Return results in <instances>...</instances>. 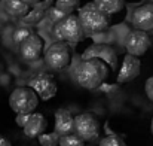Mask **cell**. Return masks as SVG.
Listing matches in <instances>:
<instances>
[{
  "instance_id": "16",
  "label": "cell",
  "mask_w": 153,
  "mask_h": 146,
  "mask_svg": "<svg viewBox=\"0 0 153 146\" xmlns=\"http://www.w3.org/2000/svg\"><path fill=\"white\" fill-rule=\"evenodd\" d=\"M94 4L105 15H113L125 7V0H94Z\"/></svg>"
},
{
  "instance_id": "26",
  "label": "cell",
  "mask_w": 153,
  "mask_h": 146,
  "mask_svg": "<svg viewBox=\"0 0 153 146\" xmlns=\"http://www.w3.org/2000/svg\"><path fill=\"white\" fill-rule=\"evenodd\" d=\"M0 146H12V143H10L4 136H1V134H0Z\"/></svg>"
},
{
  "instance_id": "15",
  "label": "cell",
  "mask_w": 153,
  "mask_h": 146,
  "mask_svg": "<svg viewBox=\"0 0 153 146\" xmlns=\"http://www.w3.org/2000/svg\"><path fill=\"white\" fill-rule=\"evenodd\" d=\"M53 0H43V1H39L37 4H34V7L31 10H28V13L24 16L22 22L27 24V25H33V24H37L40 22L45 16H46V12L48 9L52 6Z\"/></svg>"
},
{
  "instance_id": "19",
  "label": "cell",
  "mask_w": 153,
  "mask_h": 146,
  "mask_svg": "<svg viewBox=\"0 0 153 146\" xmlns=\"http://www.w3.org/2000/svg\"><path fill=\"white\" fill-rule=\"evenodd\" d=\"M37 139L42 146H58V143H59V136L55 131L53 133H43Z\"/></svg>"
},
{
  "instance_id": "2",
  "label": "cell",
  "mask_w": 153,
  "mask_h": 146,
  "mask_svg": "<svg viewBox=\"0 0 153 146\" xmlns=\"http://www.w3.org/2000/svg\"><path fill=\"white\" fill-rule=\"evenodd\" d=\"M77 18H79V22L82 25L85 36L100 34L104 30H107V27L110 25L108 15L102 13L94 3H88V4L79 7Z\"/></svg>"
},
{
  "instance_id": "7",
  "label": "cell",
  "mask_w": 153,
  "mask_h": 146,
  "mask_svg": "<svg viewBox=\"0 0 153 146\" xmlns=\"http://www.w3.org/2000/svg\"><path fill=\"white\" fill-rule=\"evenodd\" d=\"M45 61L53 70H64L70 64V49L64 42H55L45 52Z\"/></svg>"
},
{
  "instance_id": "11",
  "label": "cell",
  "mask_w": 153,
  "mask_h": 146,
  "mask_svg": "<svg viewBox=\"0 0 153 146\" xmlns=\"http://www.w3.org/2000/svg\"><path fill=\"white\" fill-rule=\"evenodd\" d=\"M140 70H141L140 58L126 54L125 58H123V63H122V66L119 69V73H117V82L119 84H125V82L134 81L140 75Z\"/></svg>"
},
{
  "instance_id": "28",
  "label": "cell",
  "mask_w": 153,
  "mask_h": 146,
  "mask_svg": "<svg viewBox=\"0 0 153 146\" xmlns=\"http://www.w3.org/2000/svg\"><path fill=\"white\" fill-rule=\"evenodd\" d=\"M150 128H152V134H153V119H152V125H150Z\"/></svg>"
},
{
  "instance_id": "17",
  "label": "cell",
  "mask_w": 153,
  "mask_h": 146,
  "mask_svg": "<svg viewBox=\"0 0 153 146\" xmlns=\"http://www.w3.org/2000/svg\"><path fill=\"white\" fill-rule=\"evenodd\" d=\"M4 10L12 16H25L30 10V6L21 0H3Z\"/></svg>"
},
{
  "instance_id": "21",
  "label": "cell",
  "mask_w": 153,
  "mask_h": 146,
  "mask_svg": "<svg viewBox=\"0 0 153 146\" xmlns=\"http://www.w3.org/2000/svg\"><path fill=\"white\" fill-rule=\"evenodd\" d=\"M58 146H85V142L79 139L76 134H67V136L59 137Z\"/></svg>"
},
{
  "instance_id": "23",
  "label": "cell",
  "mask_w": 153,
  "mask_h": 146,
  "mask_svg": "<svg viewBox=\"0 0 153 146\" xmlns=\"http://www.w3.org/2000/svg\"><path fill=\"white\" fill-rule=\"evenodd\" d=\"M65 16H67V15H64L62 12H59L56 7L51 6V7L48 9V12H46V16H45V18H48V19H49V22L55 25V24L61 22V21H62Z\"/></svg>"
},
{
  "instance_id": "24",
  "label": "cell",
  "mask_w": 153,
  "mask_h": 146,
  "mask_svg": "<svg viewBox=\"0 0 153 146\" xmlns=\"http://www.w3.org/2000/svg\"><path fill=\"white\" fill-rule=\"evenodd\" d=\"M144 91H146V96L147 98L153 101V76H150L147 81H146V84H144Z\"/></svg>"
},
{
  "instance_id": "3",
  "label": "cell",
  "mask_w": 153,
  "mask_h": 146,
  "mask_svg": "<svg viewBox=\"0 0 153 146\" xmlns=\"http://www.w3.org/2000/svg\"><path fill=\"white\" fill-rule=\"evenodd\" d=\"M39 104V97L30 87H18L9 96V106L16 115H31Z\"/></svg>"
},
{
  "instance_id": "10",
  "label": "cell",
  "mask_w": 153,
  "mask_h": 146,
  "mask_svg": "<svg viewBox=\"0 0 153 146\" xmlns=\"http://www.w3.org/2000/svg\"><path fill=\"white\" fill-rule=\"evenodd\" d=\"M131 21L135 30L146 31V33L153 30V3H147L137 7L132 13Z\"/></svg>"
},
{
  "instance_id": "25",
  "label": "cell",
  "mask_w": 153,
  "mask_h": 146,
  "mask_svg": "<svg viewBox=\"0 0 153 146\" xmlns=\"http://www.w3.org/2000/svg\"><path fill=\"white\" fill-rule=\"evenodd\" d=\"M28 118H30V115H16V118H15V122H16L19 127H24V125L27 124Z\"/></svg>"
},
{
  "instance_id": "12",
  "label": "cell",
  "mask_w": 153,
  "mask_h": 146,
  "mask_svg": "<svg viewBox=\"0 0 153 146\" xmlns=\"http://www.w3.org/2000/svg\"><path fill=\"white\" fill-rule=\"evenodd\" d=\"M42 48H43L42 39L36 33H33L19 45V54L25 61H36L42 55Z\"/></svg>"
},
{
  "instance_id": "18",
  "label": "cell",
  "mask_w": 153,
  "mask_h": 146,
  "mask_svg": "<svg viewBox=\"0 0 153 146\" xmlns=\"http://www.w3.org/2000/svg\"><path fill=\"white\" fill-rule=\"evenodd\" d=\"M79 4L80 0H56L53 7H56L64 15H71L76 9H79Z\"/></svg>"
},
{
  "instance_id": "27",
  "label": "cell",
  "mask_w": 153,
  "mask_h": 146,
  "mask_svg": "<svg viewBox=\"0 0 153 146\" xmlns=\"http://www.w3.org/2000/svg\"><path fill=\"white\" fill-rule=\"evenodd\" d=\"M21 1H24L25 4L31 6V4H37V3H39V1H42V0H21Z\"/></svg>"
},
{
  "instance_id": "20",
  "label": "cell",
  "mask_w": 153,
  "mask_h": 146,
  "mask_svg": "<svg viewBox=\"0 0 153 146\" xmlns=\"http://www.w3.org/2000/svg\"><path fill=\"white\" fill-rule=\"evenodd\" d=\"M30 34H33V30H31V28H28V27H18V28L13 31L12 39H13V42H15L16 45H21Z\"/></svg>"
},
{
  "instance_id": "6",
  "label": "cell",
  "mask_w": 153,
  "mask_h": 146,
  "mask_svg": "<svg viewBox=\"0 0 153 146\" xmlns=\"http://www.w3.org/2000/svg\"><path fill=\"white\" fill-rule=\"evenodd\" d=\"M86 60H101L104 64L110 66L111 70H114L117 66V55L114 49L107 43H94L88 46L82 54V61Z\"/></svg>"
},
{
  "instance_id": "9",
  "label": "cell",
  "mask_w": 153,
  "mask_h": 146,
  "mask_svg": "<svg viewBox=\"0 0 153 146\" xmlns=\"http://www.w3.org/2000/svg\"><path fill=\"white\" fill-rule=\"evenodd\" d=\"M30 88L42 100H51L56 94V82L49 73H39L30 81Z\"/></svg>"
},
{
  "instance_id": "14",
  "label": "cell",
  "mask_w": 153,
  "mask_h": 146,
  "mask_svg": "<svg viewBox=\"0 0 153 146\" xmlns=\"http://www.w3.org/2000/svg\"><path fill=\"white\" fill-rule=\"evenodd\" d=\"M73 119L74 116L67 109H59L55 113V133L61 136L73 134Z\"/></svg>"
},
{
  "instance_id": "13",
  "label": "cell",
  "mask_w": 153,
  "mask_h": 146,
  "mask_svg": "<svg viewBox=\"0 0 153 146\" xmlns=\"http://www.w3.org/2000/svg\"><path fill=\"white\" fill-rule=\"evenodd\" d=\"M46 127H48V121H46V118L42 113H31L28 121H27V124L22 128H24V134L27 137L34 139V137L42 136L45 133Z\"/></svg>"
},
{
  "instance_id": "4",
  "label": "cell",
  "mask_w": 153,
  "mask_h": 146,
  "mask_svg": "<svg viewBox=\"0 0 153 146\" xmlns=\"http://www.w3.org/2000/svg\"><path fill=\"white\" fill-rule=\"evenodd\" d=\"M53 34L58 40H65L70 45H76L77 42H80L85 37L82 25L79 22V18L74 13L67 15L61 22L55 24L53 25Z\"/></svg>"
},
{
  "instance_id": "22",
  "label": "cell",
  "mask_w": 153,
  "mask_h": 146,
  "mask_svg": "<svg viewBox=\"0 0 153 146\" xmlns=\"http://www.w3.org/2000/svg\"><path fill=\"white\" fill-rule=\"evenodd\" d=\"M100 146H126L125 140L117 134H108L100 142Z\"/></svg>"
},
{
  "instance_id": "1",
  "label": "cell",
  "mask_w": 153,
  "mask_h": 146,
  "mask_svg": "<svg viewBox=\"0 0 153 146\" xmlns=\"http://www.w3.org/2000/svg\"><path fill=\"white\" fill-rule=\"evenodd\" d=\"M108 75L107 66L101 60H86L77 64L74 69V79L76 82L86 88V90H95L100 88L102 82L105 81Z\"/></svg>"
},
{
  "instance_id": "8",
  "label": "cell",
  "mask_w": 153,
  "mask_h": 146,
  "mask_svg": "<svg viewBox=\"0 0 153 146\" xmlns=\"http://www.w3.org/2000/svg\"><path fill=\"white\" fill-rule=\"evenodd\" d=\"M150 45H152V40H150L149 33L140 31V30H132L131 33H128L125 39V48L128 51V54L137 58L144 55L147 49L150 48Z\"/></svg>"
},
{
  "instance_id": "5",
  "label": "cell",
  "mask_w": 153,
  "mask_h": 146,
  "mask_svg": "<svg viewBox=\"0 0 153 146\" xmlns=\"http://www.w3.org/2000/svg\"><path fill=\"white\" fill-rule=\"evenodd\" d=\"M100 122L92 113H80L73 119V134L83 142H92L100 136Z\"/></svg>"
}]
</instances>
